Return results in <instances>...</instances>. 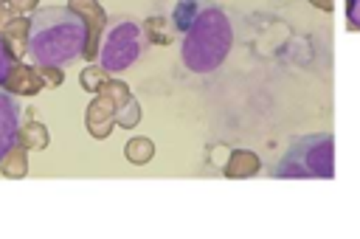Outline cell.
Wrapping results in <instances>:
<instances>
[{
  "label": "cell",
  "instance_id": "1",
  "mask_svg": "<svg viewBox=\"0 0 360 239\" xmlns=\"http://www.w3.org/2000/svg\"><path fill=\"white\" fill-rule=\"evenodd\" d=\"M87 39V25L82 14L68 6L34 8L28 17V51L31 65H56L65 67L82 59Z\"/></svg>",
  "mask_w": 360,
  "mask_h": 239
},
{
  "label": "cell",
  "instance_id": "2",
  "mask_svg": "<svg viewBox=\"0 0 360 239\" xmlns=\"http://www.w3.org/2000/svg\"><path fill=\"white\" fill-rule=\"evenodd\" d=\"M231 45H233V25L228 14L219 6L205 3L202 11L194 17V22L183 31L180 56L188 70L211 73L225 62V56L231 53Z\"/></svg>",
  "mask_w": 360,
  "mask_h": 239
},
{
  "label": "cell",
  "instance_id": "3",
  "mask_svg": "<svg viewBox=\"0 0 360 239\" xmlns=\"http://www.w3.org/2000/svg\"><path fill=\"white\" fill-rule=\"evenodd\" d=\"M276 177H332L335 174V138L307 135L295 141L287 155L273 166Z\"/></svg>",
  "mask_w": 360,
  "mask_h": 239
},
{
  "label": "cell",
  "instance_id": "4",
  "mask_svg": "<svg viewBox=\"0 0 360 239\" xmlns=\"http://www.w3.org/2000/svg\"><path fill=\"white\" fill-rule=\"evenodd\" d=\"M143 48H146V37H143L141 22L118 20L104 31L96 62L101 67H107L110 73H121V70H127L129 65H135L141 59Z\"/></svg>",
  "mask_w": 360,
  "mask_h": 239
},
{
  "label": "cell",
  "instance_id": "5",
  "mask_svg": "<svg viewBox=\"0 0 360 239\" xmlns=\"http://www.w3.org/2000/svg\"><path fill=\"white\" fill-rule=\"evenodd\" d=\"M0 87L8 90L11 96H37V93L48 90L45 79L39 76V67H37V65H25L22 59H20V62H11V67H8V73L3 76Z\"/></svg>",
  "mask_w": 360,
  "mask_h": 239
},
{
  "label": "cell",
  "instance_id": "6",
  "mask_svg": "<svg viewBox=\"0 0 360 239\" xmlns=\"http://www.w3.org/2000/svg\"><path fill=\"white\" fill-rule=\"evenodd\" d=\"M20 124H22V107H20V101L8 90L0 87V160L17 143Z\"/></svg>",
  "mask_w": 360,
  "mask_h": 239
},
{
  "label": "cell",
  "instance_id": "7",
  "mask_svg": "<svg viewBox=\"0 0 360 239\" xmlns=\"http://www.w3.org/2000/svg\"><path fill=\"white\" fill-rule=\"evenodd\" d=\"M112 124H115V104H112L107 96L96 93V98H93V101L87 104V110H84V127H87V132H90L93 138L104 141V138L112 132Z\"/></svg>",
  "mask_w": 360,
  "mask_h": 239
},
{
  "label": "cell",
  "instance_id": "8",
  "mask_svg": "<svg viewBox=\"0 0 360 239\" xmlns=\"http://www.w3.org/2000/svg\"><path fill=\"white\" fill-rule=\"evenodd\" d=\"M0 39L8 48V53L14 56V62H20L28 51V17L25 14H14L3 28H0Z\"/></svg>",
  "mask_w": 360,
  "mask_h": 239
},
{
  "label": "cell",
  "instance_id": "9",
  "mask_svg": "<svg viewBox=\"0 0 360 239\" xmlns=\"http://www.w3.org/2000/svg\"><path fill=\"white\" fill-rule=\"evenodd\" d=\"M259 169H262V160L250 149H233V152H228V160L222 166L225 177H231V180H236V177H253V174H259Z\"/></svg>",
  "mask_w": 360,
  "mask_h": 239
},
{
  "label": "cell",
  "instance_id": "10",
  "mask_svg": "<svg viewBox=\"0 0 360 239\" xmlns=\"http://www.w3.org/2000/svg\"><path fill=\"white\" fill-rule=\"evenodd\" d=\"M17 143L28 152H39L51 143V132L45 124H39L37 118H22L20 129H17Z\"/></svg>",
  "mask_w": 360,
  "mask_h": 239
},
{
  "label": "cell",
  "instance_id": "11",
  "mask_svg": "<svg viewBox=\"0 0 360 239\" xmlns=\"http://www.w3.org/2000/svg\"><path fill=\"white\" fill-rule=\"evenodd\" d=\"M141 28H143L146 42H155V45H172V39H174V25H169V20L160 17V14L146 17V20L141 22Z\"/></svg>",
  "mask_w": 360,
  "mask_h": 239
},
{
  "label": "cell",
  "instance_id": "12",
  "mask_svg": "<svg viewBox=\"0 0 360 239\" xmlns=\"http://www.w3.org/2000/svg\"><path fill=\"white\" fill-rule=\"evenodd\" d=\"M0 174H3V177H11V180L25 177V174H28V149H22L20 143H14V146L6 152V157L0 160Z\"/></svg>",
  "mask_w": 360,
  "mask_h": 239
},
{
  "label": "cell",
  "instance_id": "13",
  "mask_svg": "<svg viewBox=\"0 0 360 239\" xmlns=\"http://www.w3.org/2000/svg\"><path fill=\"white\" fill-rule=\"evenodd\" d=\"M205 3L208 0H177L174 8H172V25H174V31H186L194 22V17L202 11Z\"/></svg>",
  "mask_w": 360,
  "mask_h": 239
},
{
  "label": "cell",
  "instance_id": "14",
  "mask_svg": "<svg viewBox=\"0 0 360 239\" xmlns=\"http://www.w3.org/2000/svg\"><path fill=\"white\" fill-rule=\"evenodd\" d=\"M124 157H127L129 163H135V166L149 163V160L155 157V143H152V138H143V135L129 138L127 146H124Z\"/></svg>",
  "mask_w": 360,
  "mask_h": 239
},
{
  "label": "cell",
  "instance_id": "15",
  "mask_svg": "<svg viewBox=\"0 0 360 239\" xmlns=\"http://www.w3.org/2000/svg\"><path fill=\"white\" fill-rule=\"evenodd\" d=\"M110 76H112V73H110L107 67H101V65H96V62H87V67L79 73V84H82L87 93H98L101 84H104Z\"/></svg>",
  "mask_w": 360,
  "mask_h": 239
},
{
  "label": "cell",
  "instance_id": "16",
  "mask_svg": "<svg viewBox=\"0 0 360 239\" xmlns=\"http://www.w3.org/2000/svg\"><path fill=\"white\" fill-rule=\"evenodd\" d=\"M138 121H141V104L135 101V96H129V98L115 110V127L132 129Z\"/></svg>",
  "mask_w": 360,
  "mask_h": 239
},
{
  "label": "cell",
  "instance_id": "17",
  "mask_svg": "<svg viewBox=\"0 0 360 239\" xmlns=\"http://www.w3.org/2000/svg\"><path fill=\"white\" fill-rule=\"evenodd\" d=\"M98 93H101V96H107V98L115 104V110H118V107L132 96V93H129V84H127V82H121V79H112V76L101 84V90H98Z\"/></svg>",
  "mask_w": 360,
  "mask_h": 239
},
{
  "label": "cell",
  "instance_id": "18",
  "mask_svg": "<svg viewBox=\"0 0 360 239\" xmlns=\"http://www.w3.org/2000/svg\"><path fill=\"white\" fill-rule=\"evenodd\" d=\"M37 67H39V76L45 79V84H48V87H59V84L65 82L62 67H56V65H37Z\"/></svg>",
  "mask_w": 360,
  "mask_h": 239
},
{
  "label": "cell",
  "instance_id": "19",
  "mask_svg": "<svg viewBox=\"0 0 360 239\" xmlns=\"http://www.w3.org/2000/svg\"><path fill=\"white\" fill-rule=\"evenodd\" d=\"M346 28L360 31V0H346Z\"/></svg>",
  "mask_w": 360,
  "mask_h": 239
},
{
  "label": "cell",
  "instance_id": "20",
  "mask_svg": "<svg viewBox=\"0 0 360 239\" xmlns=\"http://www.w3.org/2000/svg\"><path fill=\"white\" fill-rule=\"evenodd\" d=\"M3 6H8L14 14H25V11H34V8H39L37 3L39 0H0Z\"/></svg>",
  "mask_w": 360,
  "mask_h": 239
},
{
  "label": "cell",
  "instance_id": "21",
  "mask_svg": "<svg viewBox=\"0 0 360 239\" xmlns=\"http://www.w3.org/2000/svg\"><path fill=\"white\" fill-rule=\"evenodd\" d=\"M11 62H14V56L8 53V48H6V45H3V39H0V82H3V76L8 73Z\"/></svg>",
  "mask_w": 360,
  "mask_h": 239
},
{
  "label": "cell",
  "instance_id": "22",
  "mask_svg": "<svg viewBox=\"0 0 360 239\" xmlns=\"http://www.w3.org/2000/svg\"><path fill=\"white\" fill-rule=\"evenodd\" d=\"M11 17H14V11H11L8 6H3V3H0V28H3V25H6Z\"/></svg>",
  "mask_w": 360,
  "mask_h": 239
},
{
  "label": "cell",
  "instance_id": "23",
  "mask_svg": "<svg viewBox=\"0 0 360 239\" xmlns=\"http://www.w3.org/2000/svg\"><path fill=\"white\" fill-rule=\"evenodd\" d=\"M309 3H312L315 8H321V11H332V8H335V3H332V0H309Z\"/></svg>",
  "mask_w": 360,
  "mask_h": 239
}]
</instances>
